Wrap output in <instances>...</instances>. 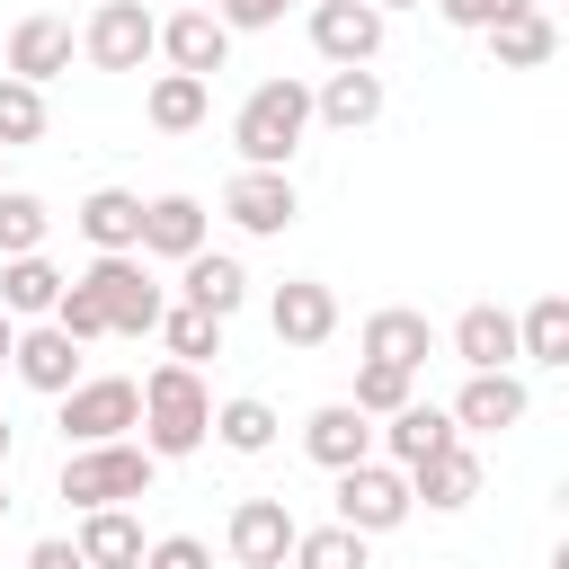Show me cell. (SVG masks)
<instances>
[{"mask_svg": "<svg viewBox=\"0 0 569 569\" xmlns=\"http://www.w3.org/2000/svg\"><path fill=\"white\" fill-rule=\"evenodd\" d=\"M133 427H142V453H151V462L196 453V445L213 436V391H204V373L178 365V356L151 365V373H142V418H133Z\"/></svg>", "mask_w": 569, "mask_h": 569, "instance_id": "1", "label": "cell"}, {"mask_svg": "<svg viewBox=\"0 0 569 569\" xmlns=\"http://www.w3.org/2000/svg\"><path fill=\"white\" fill-rule=\"evenodd\" d=\"M302 133H311V89H302V80H258V89L240 98V116H231L240 169H293Z\"/></svg>", "mask_w": 569, "mask_h": 569, "instance_id": "2", "label": "cell"}, {"mask_svg": "<svg viewBox=\"0 0 569 569\" xmlns=\"http://www.w3.org/2000/svg\"><path fill=\"white\" fill-rule=\"evenodd\" d=\"M80 284L98 293L107 338H151V329H160V311H169V284L151 276V258H142V249H98V258L80 267Z\"/></svg>", "mask_w": 569, "mask_h": 569, "instance_id": "3", "label": "cell"}, {"mask_svg": "<svg viewBox=\"0 0 569 569\" xmlns=\"http://www.w3.org/2000/svg\"><path fill=\"white\" fill-rule=\"evenodd\" d=\"M151 453L133 445V436H107V445H71L62 453V498L71 507H133V498H151Z\"/></svg>", "mask_w": 569, "mask_h": 569, "instance_id": "4", "label": "cell"}, {"mask_svg": "<svg viewBox=\"0 0 569 569\" xmlns=\"http://www.w3.org/2000/svg\"><path fill=\"white\" fill-rule=\"evenodd\" d=\"M409 471L400 462H382V453H365V462H347L338 471V525H356L365 542L373 533H391V525H409Z\"/></svg>", "mask_w": 569, "mask_h": 569, "instance_id": "5", "label": "cell"}, {"mask_svg": "<svg viewBox=\"0 0 569 569\" xmlns=\"http://www.w3.org/2000/svg\"><path fill=\"white\" fill-rule=\"evenodd\" d=\"M142 418V382L124 373H80L62 391V445H107V436H133Z\"/></svg>", "mask_w": 569, "mask_h": 569, "instance_id": "6", "label": "cell"}, {"mask_svg": "<svg viewBox=\"0 0 569 569\" xmlns=\"http://www.w3.org/2000/svg\"><path fill=\"white\" fill-rule=\"evenodd\" d=\"M80 53H89L98 71H142V62L160 53V18H151L142 0H98L89 27H80Z\"/></svg>", "mask_w": 569, "mask_h": 569, "instance_id": "7", "label": "cell"}, {"mask_svg": "<svg viewBox=\"0 0 569 569\" xmlns=\"http://www.w3.org/2000/svg\"><path fill=\"white\" fill-rule=\"evenodd\" d=\"M222 213H231V231L276 240V231H293L302 196H293V178H284V169H240V178L222 187Z\"/></svg>", "mask_w": 569, "mask_h": 569, "instance_id": "8", "label": "cell"}, {"mask_svg": "<svg viewBox=\"0 0 569 569\" xmlns=\"http://www.w3.org/2000/svg\"><path fill=\"white\" fill-rule=\"evenodd\" d=\"M267 329H276V347H329L338 338V293L320 276H284L267 293Z\"/></svg>", "mask_w": 569, "mask_h": 569, "instance_id": "9", "label": "cell"}, {"mask_svg": "<svg viewBox=\"0 0 569 569\" xmlns=\"http://www.w3.org/2000/svg\"><path fill=\"white\" fill-rule=\"evenodd\" d=\"M525 409H533V391L516 382V365H498V373H471L445 418H453L462 436H507V427H525Z\"/></svg>", "mask_w": 569, "mask_h": 569, "instance_id": "10", "label": "cell"}, {"mask_svg": "<svg viewBox=\"0 0 569 569\" xmlns=\"http://www.w3.org/2000/svg\"><path fill=\"white\" fill-rule=\"evenodd\" d=\"M293 507L284 498H240L231 507V525H222V542H231V560L240 569H284V551H293Z\"/></svg>", "mask_w": 569, "mask_h": 569, "instance_id": "11", "label": "cell"}, {"mask_svg": "<svg viewBox=\"0 0 569 569\" xmlns=\"http://www.w3.org/2000/svg\"><path fill=\"white\" fill-rule=\"evenodd\" d=\"M9 365H18V382H27V391L62 400V391L80 382V338H71V329H53V320H36V329H18V338H9Z\"/></svg>", "mask_w": 569, "mask_h": 569, "instance_id": "12", "label": "cell"}, {"mask_svg": "<svg viewBox=\"0 0 569 569\" xmlns=\"http://www.w3.org/2000/svg\"><path fill=\"white\" fill-rule=\"evenodd\" d=\"M71 53H80V36H71V18H53V9H36V18H18L9 27V80H62L71 71Z\"/></svg>", "mask_w": 569, "mask_h": 569, "instance_id": "13", "label": "cell"}, {"mask_svg": "<svg viewBox=\"0 0 569 569\" xmlns=\"http://www.w3.org/2000/svg\"><path fill=\"white\" fill-rule=\"evenodd\" d=\"M311 44H320V62H373L382 9L373 0H311Z\"/></svg>", "mask_w": 569, "mask_h": 569, "instance_id": "14", "label": "cell"}, {"mask_svg": "<svg viewBox=\"0 0 569 569\" xmlns=\"http://www.w3.org/2000/svg\"><path fill=\"white\" fill-rule=\"evenodd\" d=\"M160 53H169V71L213 80V71H231V27L213 9H178V18H160Z\"/></svg>", "mask_w": 569, "mask_h": 569, "instance_id": "15", "label": "cell"}, {"mask_svg": "<svg viewBox=\"0 0 569 569\" xmlns=\"http://www.w3.org/2000/svg\"><path fill=\"white\" fill-rule=\"evenodd\" d=\"M373 116H382V71H365V62H338L311 89V124H329V133H365Z\"/></svg>", "mask_w": 569, "mask_h": 569, "instance_id": "16", "label": "cell"}, {"mask_svg": "<svg viewBox=\"0 0 569 569\" xmlns=\"http://www.w3.org/2000/svg\"><path fill=\"white\" fill-rule=\"evenodd\" d=\"M356 347H365L373 365H400V373H418V365L436 356V329H427V311H409V302H382V311H365Z\"/></svg>", "mask_w": 569, "mask_h": 569, "instance_id": "17", "label": "cell"}, {"mask_svg": "<svg viewBox=\"0 0 569 569\" xmlns=\"http://www.w3.org/2000/svg\"><path fill=\"white\" fill-rule=\"evenodd\" d=\"M302 453H311L320 471H347V462H365V453H373V418H365L356 400H329V409H311V418H302Z\"/></svg>", "mask_w": 569, "mask_h": 569, "instance_id": "18", "label": "cell"}, {"mask_svg": "<svg viewBox=\"0 0 569 569\" xmlns=\"http://www.w3.org/2000/svg\"><path fill=\"white\" fill-rule=\"evenodd\" d=\"M453 436H462V427H453V418H445L436 400H400V409H391V418L373 427L382 462H400V471H409V462H427V453H445Z\"/></svg>", "mask_w": 569, "mask_h": 569, "instance_id": "19", "label": "cell"}, {"mask_svg": "<svg viewBox=\"0 0 569 569\" xmlns=\"http://www.w3.org/2000/svg\"><path fill=\"white\" fill-rule=\"evenodd\" d=\"M178 293H187L196 311L231 320V311L249 302V267H240L231 249H196V258H178Z\"/></svg>", "mask_w": 569, "mask_h": 569, "instance_id": "20", "label": "cell"}, {"mask_svg": "<svg viewBox=\"0 0 569 569\" xmlns=\"http://www.w3.org/2000/svg\"><path fill=\"white\" fill-rule=\"evenodd\" d=\"M409 498H427L436 516H453V507H471L480 498V453L453 436L445 453H427V462H409Z\"/></svg>", "mask_w": 569, "mask_h": 569, "instance_id": "21", "label": "cell"}, {"mask_svg": "<svg viewBox=\"0 0 569 569\" xmlns=\"http://www.w3.org/2000/svg\"><path fill=\"white\" fill-rule=\"evenodd\" d=\"M133 249H142V258H196V249H204V204H196V196H178V187H169V196H151V204H142V240H133Z\"/></svg>", "mask_w": 569, "mask_h": 569, "instance_id": "22", "label": "cell"}, {"mask_svg": "<svg viewBox=\"0 0 569 569\" xmlns=\"http://www.w3.org/2000/svg\"><path fill=\"white\" fill-rule=\"evenodd\" d=\"M71 222H80L89 249H133V240H142V196H133V187H89V196L71 204Z\"/></svg>", "mask_w": 569, "mask_h": 569, "instance_id": "23", "label": "cell"}, {"mask_svg": "<svg viewBox=\"0 0 569 569\" xmlns=\"http://www.w3.org/2000/svg\"><path fill=\"white\" fill-rule=\"evenodd\" d=\"M453 356H462V373H498V365H516V311L471 302V311L453 320Z\"/></svg>", "mask_w": 569, "mask_h": 569, "instance_id": "24", "label": "cell"}, {"mask_svg": "<svg viewBox=\"0 0 569 569\" xmlns=\"http://www.w3.org/2000/svg\"><path fill=\"white\" fill-rule=\"evenodd\" d=\"M489 36V62L498 71H542L551 53H560V27L542 18V9H516V18H498V27H480Z\"/></svg>", "mask_w": 569, "mask_h": 569, "instance_id": "25", "label": "cell"}, {"mask_svg": "<svg viewBox=\"0 0 569 569\" xmlns=\"http://www.w3.org/2000/svg\"><path fill=\"white\" fill-rule=\"evenodd\" d=\"M80 560L89 569H133L142 560V525H133V507H80Z\"/></svg>", "mask_w": 569, "mask_h": 569, "instance_id": "26", "label": "cell"}, {"mask_svg": "<svg viewBox=\"0 0 569 569\" xmlns=\"http://www.w3.org/2000/svg\"><path fill=\"white\" fill-rule=\"evenodd\" d=\"M53 293H62V267H53L44 249L0 258V311H9V320H44V311H53Z\"/></svg>", "mask_w": 569, "mask_h": 569, "instance_id": "27", "label": "cell"}, {"mask_svg": "<svg viewBox=\"0 0 569 569\" xmlns=\"http://www.w3.org/2000/svg\"><path fill=\"white\" fill-rule=\"evenodd\" d=\"M204 107H213V89H204L196 71H160V80L142 89V116H151L160 133H196V124H204Z\"/></svg>", "mask_w": 569, "mask_h": 569, "instance_id": "28", "label": "cell"}, {"mask_svg": "<svg viewBox=\"0 0 569 569\" xmlns=\"http://www.w3.org/2000/svg\"><path fill=\"white\" fill-rule=\"evenodd\" d=\"M516 356H525V365H542V373H560V365H569V302H560V293H542V302L516 320Z\"/></svg>", "mask_w": 569, "mask_h": 569, "instance_id": "29", "label": "cell"}, {"mask_svg": "<svg viewBox=\"0 0 569 569\" xmlns=\"http://www.w3.org/2000/svg\"><path fill=\"white\" fill-rule=\"evenodd\" d=\"M213 445H222V453H267V445H276V409H267L258 391L222 400V409H213Z\"/></svg>", "mask_w": 569, "mask_h": 569, "instance_id": "30", "label": "cell"}, {"mask_svg": "<svg viewBox=\"0 0 569 569\" xmlns=\"http://www.w3.org/2000/svg\"><path fill=\"white\" fill-rule=\"evenodd\" d=\"M284 560H293V569H373V560H365V533H356V525H302Z\"/></svg>", "mask_w": 569, "mask_h": 569, "instance_id": "31", "label": "cell"}, {"mask_svg": "<svg viewBox=\"0 0 569 569\" xmlns=\"http://www.w3.org/2000/svg\"><path fill=\"white\" fill-rule=\"evenodd\" d=\"M44 231H53V204H44V196H27V187H0V258L44 249Z\"/></svg>", "mask_w": 569, "mask_h": 569, "instance_id": "32", "label": "cell"}, {"mask_svg": "<svg viewBox=\"0 0 569 569\" xmlns=\"http://www.w3.org/2000/svg\"><path fill=\"white\" fill-rule=\"evenodd\" d=\"M160 338H169V356H178V365L222 356V320H213V311H196V302H169V311H160Z\"/></svg>", "mask_w": 569, "mask_h": 569, "instance_id": "33", "label": "cell"}, {"mask_svg": "<svg viewBox=\"0 0 569 569\" xmlns=\"http://www.w3.org/2000/svg\"><path fill=\"white\" fill-rule=\"evenodd\" d=\"M18 142H44V89L0 71V151H18Z\"/></svg>", "mask_w": 569, "mask_h": 569, "instance_id": "34", "label": "cell"}, {"mask_svg": "<svg viewBox=\"0 0 569 569\" xmlns=\"http://www.w3.org/2000/svg\"><path fill=\"white\" fill-rule=\"evenodd\" d=\"M400 400H418V373H400V365H373V356H365V365H356V409H365V418H391Z\"/></svg>", "mask_w": 569, "mask_h": 569, "instance_id": "35", "label": "cell"}, {"mask_svg": "<svg viewBox=\"0 0 569 569\" xmlns=\"http://www.w3.org/2000/svg\"><path fill=\"white\" fill-rule=\"evenodd\" d=\"M44 320H53V329H71L80 347H89V338H107V311H98V293H89L80 276H62V293H53V311H44Z\"/></svg>", "mask_w": 569, "mask_h": 569, "instance_id": "36", "label": "cell"}, {"mask_svg": "<svg viewBox=\"0 0 569 569\" xmlns=\"http://www.w3.org/2000/svg\"><path fill=\"white\" fill-rule=\"evenodd\" d=\"M133 569H213V551H204L196 533H160V542H142Z\"/></svg>", "mask_w": 569, "mask_h": 569, "instance_id": "37", "label": "cell"}, {"mask_svg": "<svg viewBox=\"0 0 569 569\" xmlns=\"http://www.w3.org/2000/svg\"><path fill=\"white\" fill-rule=\"evenodd\" d=\"M436 9H445V27H471V36H480V27H498V18H516V9H533V0H436Z\"/></svg>", "mask_w": 569, "mask_h": 569, "instance_id": "38", "label": "cell"}, {"mask_svg": "<svg viewBox=\"0 0 569 569\" xmlns=\"http://www.w3.org/2000/svg\"><path fill=\"white\" fill-rule=\"evenodd\" d=\"M284 9H293V0H213V18H222L231 36H249V27H276Z\"/></svg>", "mask_w": 569, "mask_h": 569, "instance_id": "39", "label": "cell"}, {"mask_svg": "<svg viewBox=\"0 0 569 569\" xmlns=\"http://www.w3.org/2000/svg\"><path fill=\"white\" fill-rule=\"evenodd\" d=\"M27 569H89V560H80V542H62V533H44V542L27 551Z\"/></svg>", "mask_w": 569, "mask_h": 569, "instance_id": "40", "label": "cell"}, {"mask_svg": "<svg viewBox=\"0 0 569 569\" xmlns=\"http://www.w3.org/2000/svg\"><path fill=\"white\" fill-rule=\"evenodd\" d=\"M9 445H18V436H9V418H0V471H9Z\"/></svg>", "mask_w": 569, "mask_h": 569, "instance_id": "41", "label": "cell"}, {"mask_svg": "<svg viewBox=\"0 0 569 569\" xmlns=\"http://www.w3.org/2000/svg\"><path fill=\"white\" fill-rule=\"evenodd\" d=\"M9 338H18V329H9V311H0V365H9Z\"/></svg>", "mask_w": 569, "mask_h": 569, "instance_id": "42", "label": "cell"}, {"mask_svg": "<svg viewBox=\"0 0 569 569\" xmlns=\"http://www.w3.org/2000/svg\"><path fill=\"white\" fill-rule=\"evenodd\" d=\"M373 9H382V18H391V9H418V0H373Z\"/></svg>", "mask_w": 569, "mask_h": 569, "instance_id": "43", "label": "cell"}, {"mask_svg": "<svg viewBox=\"0 0 569 569\" xmlns=\"http://www.w3.org/2000/svg\"><path fill=\"white\" fill-rule=\"evenodd\" d=\"M0 516H9V489H0Z\"/></svg>", "mask_w": 569, "mask_h": 569, "instance_id": "44", "label": "cell"}, {"mask_svg": "<svg viewBox=\"0 0 569 569\" xmlns=\"http://www.w3.org/2000/svg\"><path fill=\"white\" fill-rule=\"evenodd\" d=\"M89 9H98V0H89Z\"/></svg>", "mask_w": 569, "mask_h": 569, "instance_id": "45", "label": "cell"}]
</instances>
